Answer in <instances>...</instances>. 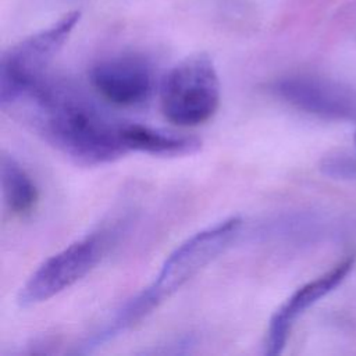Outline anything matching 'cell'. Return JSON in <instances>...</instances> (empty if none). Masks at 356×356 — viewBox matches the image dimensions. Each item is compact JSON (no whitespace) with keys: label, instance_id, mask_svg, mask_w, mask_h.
<instances>
[{"label":"cell","instance_id":"8","mask_svg":"<svg viewBox=\"0 0 356 356\" xmlns=\"http://www.w3.org/2000/svg\"><path fill=\"white\" fill-rule=\"evenodd\" d=\"M355 261L356 253H348L331 270L298 288L278 307V310L273 314L270 320L266 335L264 352L267 355L275 356L284 350L289 332L296 318L302 316L316 302H318L321 298H324L327 293L335 289L350 273V270L355 266Z\"/></svg>","mask_w":356,"mask_h":356},{"label":"cell","instance_id":"4","mask_svg":"<svg viewBox=\"0 0 356 356\" xmlns=\"http://www.w3.org/2000/svg\"><path fill=\"white\" fill-rule=\"evenodd\" d=\"M79 18V11H70L46 29L22 39L1 56V110L49 76L47 70L51 61L68 40Z\"/></svg>","mask_w":356,"mask_h":356},{"label":"cell","instance_id":"3","mask_svg":"<svg viewBox=\"0 0 356 356\" xmlns=\"http://www.w3.org/2000/svg\"><path fill=\"white\" fill-rule=\"evenodd\" d=\"M221 86L213 60L195 53L175 64L160 88L164 117L178 127H196L209 121L218 110Z\"/></svg>","mask_w":356,"mask_h":356},{"label":"cell","instance_id":"1","mask_svg":"<svg viewBox=\"0 0 356 356\" xmlns=\"http://www.w3.org/2000/svg\"><path fill=\"white\" fill-rule=\"evenodd\" d=\"M81 165H103L131 153L125 121L115 120L75 88L47 76L4 110Z\"/></svg>","mask_w":356,"mask_h":356},{"label":"cell","instance_id":"10","mask_svg":"<svg viewBox=\"0 0 356 356\" xmlns=\"http://www.w3.org/2000/svg\"><path fill=\"white\" fill-rule=\"evenodd\" d=\"M3 197L7 209L15 216L33 211L39 200V191L21 163L11 154L3 153L0 161Z\"/></svg>","mask_w":356,"mask_h":356},{"label":"cell","instance_id":"9","mask_svg":"<svg viewBox=\"0 0 356 356\" xmlns=\"http://www.w3.org/2000/svg\"><path fill=\"white\" fill-rule=\"evenodd\" d=\"M124 135L129 152H139L159 157L189 156L202 149L197 136L171 132L136 122L124 125Z\"/></svg>","mask_w":356,"mask_h":356},{"label":"cell","instance_id":"2","mask_svg":"<svg viewBox=\"0 0 356 356\" xmlns=\"http://www.w3.org/2000/svg\"><path fill=\"white\" fill-rule=\"evenodd\" d=\"M241 217H228L185 239L165 259L146 288L121 305L115 313L83 342L86 352L131 330L157 309L165 299L200 273L238 236Z\"/></svg>","mask_w":356,"mask_h":356},{"label":"cell","instance_id":"5","mask_svg":"<svg viewBox=\"0 0 356 356\" xmlns=\"http://www.w3.org/2000/svg\"><path fill=\"white\" fill-rule=\"evenodd\" d=\"M107 242L106 232H92L46 259L21 286L18 305L31 307L43 303L76 284L99 264Z\"/></svg>","mask_w":356,"mask_h":356},{"label":"cell","instance_id":"11","mask_svg":"<svg viewBox=\"0 0 356 356\" xmlns=\"http://www.w3.org/2000/svg\"><path fill=\"white\" fill-rule=\"evenodd\" d=\"M355 142H356V136H355Z\"/></svg>","mask_w":356,"mask_h":356},{"label":"cell","instance_id":"6","mask_svg":"<svg viewBox=\"0 0 356 356\" xmlns=\"http://www.w3.org/2000/svg\"><path fill=\"white\" fill-rule=\"evenodd\" d=\"M89 82L106 102L118 107H136L146 103L154 89L150 64L136 54H118L97 61Z\"/></svg>","mask_w":356,"mask_h":356},{"label":"cell","instance_id":"7","mask_svg":"<svg viewBox=\"0 0 356 356\" xmlns=\"http://www.w3.org/2000/svg\"><path fill=\"white\" fill-rule=\"evenodd\" d=\"M271 90L292 107L324 118H356V93L343 85L313 75L275 81Z\"/></svg>","mask_w":356,"mask_h":356}]
</instances>
